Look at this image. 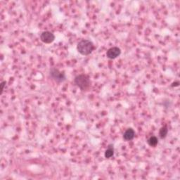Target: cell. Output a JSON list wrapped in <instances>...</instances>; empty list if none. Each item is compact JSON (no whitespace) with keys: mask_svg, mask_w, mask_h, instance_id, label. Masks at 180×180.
<instances>
[{"mask_svg":"<svg viewBox=\"0 0 180 180\" xmlns=\"http://www.w3.org/2000/svg\"><path fill=\"white\" fill-rule=\"evenodd\" d=\"M94 49V45L92 41L88 40H82L78 43L77 49L80 54L87 56L92 54Z\"/></svg>","mask_w":180,"mask_h":180,"instance_id":"cell-1","label":"cell"},{"mask_svg":"<svg viewBox=\"0 0 180 180\" xmlns=\"http://www.w3.org/2000/svg\"><path fill=\"white\" fill-rule=\"evenodd\" d=\"M74 83L83 92L88 90L91 85L89 77L85 74H80L75 76L74 79Z\"/></svg>","mask_w":180,"mask_h":180,"instance_id":"cell-2","label":"cell"},{"mask_svg":"<svg viewBox=\"0 0 180 180\" xmlns=\"http://www.w3.org/2000/svg\"><path fill=\"white\" fill-rule=\"evenodd\" d=\"M50 78L57 83H61L66 79V77L63 72H61L56 68H51L49 71Z\"/></svg>","mask_w":180,"mask_h":180,"instance_id":"cell-3","label":"cell"},{"mask_svg":"<svg viewBox=\"0 0 180 180\" xmlns=\"http://www.w3.org/2000/svg\"><path fill=\"white\" fill-rule=\"evenodd\" d=\"M40 40L45 44H51L55 40V35L51 32L44 31L40 34Z\"/></svg>","mask_w":180,"mask_h":180,"instance_id":"cell-4","label":"cell"},{"mask_svg":"<svg viewBox=\"0 0 180 180\" xmlns=\"http://www.w3.org/2000/svg\"><path fill=\"white\" fill-rule=\"evenodd\" d=\"M121 54V50L118 47H113L110 48L106 52L107 58L109 59H115L118 57Z\"/></svg>","mask_w":180,"mask_h":180,"instance_id":"cell-5","label":"cell"},{"mask_svg":"<svg viewBox=\"0 0 180 180\" xmlns=\"http://www.w3.org/2000/svg\"><path fill=\"white\" fill-rule=\"evenodd\" d=\"M135 137V132L132 128H128L123 134V139L125 141H131Z\"/></svg>","mask_w":180,"mask_h":180,"instance_id":"cell-6","label":"cell"},{"mask_svg":"<svg viewBox=\"0 0 180 180\" xmlns=\"http://www.w3.org/2000/svg\"><path fill=\"white\" fill-rule=\"evenodd\" d=\"M114 156V147L113 144H109L108 148L105 151L104 156L106 158H110Z\"/></svg>","mask_w":180,"mask_h":180,"instance_id":"cell-7","label":"cell"},{"mask_svg":"<svg viewBox=\"0 0 180 180\" xmlns=\"http://www.w3.org/2000/svg\"><path fill=\"white\" fill-rule=\"evenodd\" d=\"M148 144L151 146V147H156L157 144H158V138L155 136H151V137H149L147 140Z\"/></svg>","mask_w":180,"mask_h":180,"instance_id":"cell-8","label":"cell"},{"mask_svg":"<svg viewBox=\"0 0 180 180\" xmlns=\"http://www.w3.org/2000/svg\"><path fill=\"white\" fill-rule=\"evenodd\" d=\"M168 128L166 125H165L163 127H162L160 130H159V137H160L161 139H165L167 137V135H168Z\"/></svg>","mask_w":180,"mask_h":180,"instance_id":"cell-9","label":"cell"},{"mask_svg":"<svg viewBox=\"0 0 180 180\" xmlns=\"http://www.w3.org/2000/svg\"><path fill=\"white\" fill-rule=\"evenodd\" d=\"M6 81H2L1 82V87H2V88H1V94H2V93H3L4 89V87L6 86Z\"/></svg>","mask_w":180,"mask_h":180,"instance_id":"cell-10","label":"cell"},{"mask_svg":"<svg viewBox=\"0 0 180 180\" xmlns=\"http://www.w3.org/2000/svg\"><path fill=\"white\" fill-rule=\"evenodd\" d=\"M179 82H174V83H172V87H177V86H179Z\"/></svg>","mask_w":180,"mask_h":180,"instance_id":"cell-11","label":"cell"}]
</instances>
